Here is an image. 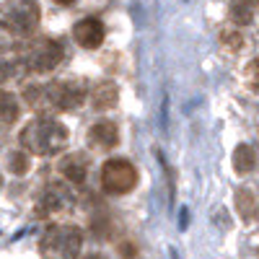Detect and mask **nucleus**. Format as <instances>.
Returning a JSON list of instances; mask_svg holds the SVG:
<instances>
[{"label": "nucleus", "mask_w": 259, "mask_h": 259, "mask_svg": "<svg viewBox=\"0 0 259 259\" xmlns=\"http://www.w3.org/2000/svg\"><path fill=\"white\" fill-rule=\"evenodd\" d=\"M89 99V89L75 80H52V83H31L24 89V101L31 109L47 112H75Z\"/></svg>", "instance_id": "obj_1"}, {"label": "nucleus", "mask_w": 259, "mask_h": 259, "mask_svg": "<svg viewBox=\"0 0 259 259\" xmlns=\"http://www.w3.org/2000/svg\"><path fill=\"white\" fill-rule=\"evenodd\" d=\"M21 148L29 150L31 156H41V158H50L57 156L68 148L70 133L60 119L50 117V114H39L31 122H26V127L21 130Z\"/></svg>", "instance_id": "obj_2"}, {"label": "nucleus", "mask_w": 259, "mask_h": 259, "mask_svg": "<svg viewBox=\"0 0 259 259\" xmlns=\"http://www.w3.org/2000/svg\"><path fill=\"white\" fill-rule=\"evenodd\" d=\"M41 21V8L36 0H3L0 3V31L16 39H29Z\"/></svg>", "instance_id": "obj_3"}, {"label": "nucleus", "mask_w": 259, "mask_h": 259, "mask_svg": "<svg viewBox=\"0 0 259 259\" xmlns=\"http://www.w3.org/2000/svg\"><path fill=\"white\" fill-rule=\"evenodd\" d=\"M16 57L26 68V73L47 75V73L57 70V65H62L65 47L60 45L57 39H52V36H39V39L26 41L24 47H18V55Z\"/></svg>", "instance_id": "obj_4"}, {"label": "nucleus", "mask_w": 259, "mask_h": 259, "mask_svg": "<svg viewBox=\"0 0 259 259\" xmlns=\"http://www.w3.org/2000/svg\"><path fill=\"white\" fill-rule=\"evenodd\" d=\"M83 249V231L70 223L50 226L39 239L41 259H78Z\"/></svg>", "instance_id": "obj_5"}, {"label": "nucleus", "mask_w": 259, "mask_h": 259, "mask_svg": "<svg viewBox=\"0 0 259 259\" xmlns=\"http://www.w3.org/2000/svg\"><path fill=\"white\" fill-rule=\"evenodd\" d=\"M138 168L127 158H109L101 166V189L112 197H122L130 194L138 187Z\"/></svg>", "instance_id": "obj_6"}, {"label": "nucleus", "mask_w": 259, "mask_h": 259, "mask_svg": "<svg viewBox=\"0 0 259 259\" xmlns=\"http://www.w3.org/2000/svg\"><path fill=\"white\" fill-rule=\"evenodd\" d=\"M73 202H75V194H73V189H70L68 184H62V182H50L45 189H41L39 205H36V207H39L41 212L52 215V212H65V210H70Z\"/></svg>", "instance_id": "obj_7"}, {"label": "nucleus", "mask_w": 259, "mask_h": 259, "mask_svg": "<svg viewBox=\"0 0 259 259\" xmlns=\"http://www.w3.org/2000/svg\"><path fill=\"white\" fill-rule=\"evenodd\" d=\"M73 39L83 50H99L106 39V26L96 16H85L73 26Z\"/></svg>", "instance_id": "obj_8"}, {"label": "nucleus", "mask_w": 259, "mask_h": 259, "mask_svg": "<svg viewBox=\"0 0 259 259\" xmlns=\"http://www.w3.org/2000/svg\"><path fill=\"white\" fill-rule=\"evenodd\" d=\"M60 174L68 184H83L89 179V168H91V156L89 153H68L60 161Z\"/></svg>", "instance_id": "obj_9"}, {"label": "nucleus", "mask_w": 259, "mask_h": 259, "mask_svg": "<svg viewBox=\"0 0 259 259\" xmlns=\"http://www.w3.org/2000/svg\"><path fill=\"white\" fill-rule=\"evenodd\" d=\"M89 140H91L99 150L117 148V145H119V127H117L112 119H99V122L91 127Z\"/></svg>", "instance_id": "obj_10"}, {"label": "nucleus", "mask_w": 259, "mask_h": 259, "mask_svg": "<svg viewBox=\"0 0 259 259\" xmlns=\"http://www.w3.org/2000/svg\"><path fill=\"white\" fill-rule=\"evenodd\" d=\"M91 106L96 112H106V109H114V106L119 104V89L114 80H101L94 85L91 91Z\"/></svg>", "instance_id": "obj_11"}, {"label": "nucleus", "mask_w": 259, "mask_h": 259, "mask_svg": "<svg viewBox=\"0 0 259 259\" xmlns=\"http://www.w3.org/2000/svg\"><path fill=\"white\" fill-rule=\"evenodd\" d=\"M18 117H21V104H18L16 94L0 89V130L16 124Z\"/></svg>", "instance_id": "obj_12"}, {"label": "nucleus", "mask_w": 259, "mask_h": 259, "mask_svg": "<svg viewBox=\"0 0 259 259\" xmlns=\"http://www.w3.org/2000/svg\"><path fill=\"white\" fill-rule=\"evenodd\" d=\"M236 210H239V215L244 221H251L256 210H259V197L256 192L251 187H241L239 192H236Z\"/></svg>", "instance_id": "obj_13"}, {"label": "nucleus", "mask_w": 259, "mask_h": 259, "mask_svg": "<svg viewBox=\"0 0 259 259\" xmlns=\"http://www.w3.org/2000/svg\"><path fill=\"white\" fill-rule=\"evenodd\" d=\"M233 168L236 174H251L256 168V153L251 145H239L233 150Z\"/></svg>", "instance_id": "obj_14"}, {"label": "nucleus", "mask_w": 259, "mask_h": 259, "mask_svg": "<svg viewBox=\"0 0 259 259\" xmlns=\"http://www.w3.org/2000/svg\"><path fill=\"white\" fill-rule=\"evenodd\" d=\"M26 75V68L21 65L18 57H0V85H6L11 80H21Z\"/></svg>", "instance_id": "obj_15"}, {"label": "nucleus", "mask_w": 259, "mask_h": 259, "mask_svg": "<svg viewBox=\"0 0 259 259\" xmlns=\"http://www.w3.org/2000/svg\"><path fill=\"white\" fill-rule=\"evenodd\" d=\"M254 8H256L254 0H233V3H231V21H233V24H239V26L251 24Z\"/></svg>", "instance_id": "obj_16"}, {"label": "nucleus", "mask_w": 259, "mask_h": 259, "mask_svg": "<svg viewBox=\"0 0 259 259\" xmlns=\"http://www.w3.org/2000/svg\"><path fill=\"white\" fill-rule=\"evenodd\" d=\"M31 168V158H29V150H13V153H8V171L13 177H24L29 174Z\"/></svg>", "instance_id": "obj_17"}, {"label": "nucleus", "mask_w": 259, "mask_h": 259, "mask_svg": "<svg viewBox=\"0 0 259 259\" xmlns=\"http://www.w3.org/2000/svg\"><path fill=\"white\" fill-rule=\"evenodd\" d=\"M221 45L231 52H239V50H244V36L236 29H223L221 31Z\"/></svg>", "instance_id": "obj_18"}, {"label": "nucleus", "mask_w": 259, "mask_h": 259, "mask_svg": "<svg viewBox=\"0 0 259 259\" xmlns=\"http://www.w3.org/2000/svg\"><path fill=\"white\" fill-rule=\"evenodd\" d=\"M246 78H249V89H251V91H259V60L249 62Z\"/></svg>", "instance_id": "obj_19"}, {"label": "nucleus", "mask_w": 259, "mask_h": 259, "mask_svg": "<svg viewBox=\"0 0 259 259\" xmlns=\"http://www.w3.org/2000/svg\"><path fill=\"white\" fill-rule=\"evenodd\" d=\"M119 249H122V256L124 259H135V244H122Z\"/></svg>", "instance_id": "obj_20"}, {"label": "nucleus", "mask_w": 259, "mask_h": 259, "mask_svg": "<svg viewBox=\"0 0 259 259\" xmlns=\"http://www.w3.org/2000/svg\"><path fill=\"white\" fill-rule=\"evenodd\" d=\"M57 6H75V0H55Z\"/></svg>", "instance_id": "obj_21"}, {"label": "nucleus", "mask_w": 259, "mask_h": 259, "mask_svg": "<svg viewBox=\"0 0 259 259\" xmlns=\"http://www.w3.org/2000/svg\"><path fill=\"white\" fill-rule=\"evenodd\" d=\"M89 259H101V256H89Z\"/></svg>", "instance_id": "obj_22"}, {"label": "nucleus", "mask_w": 259, "mask_h": 259, "mask_svg": "<svg viewBox=\"0 0 259 259\" xmlns=\"http://www.w3.org/2000/svg\"><path fill=\"white\" fill-rule=\"evenodd\" d=\"M0 184H3V174H0Z\"/></svg>", "instance_id": "obj_23"}]
</instances>
